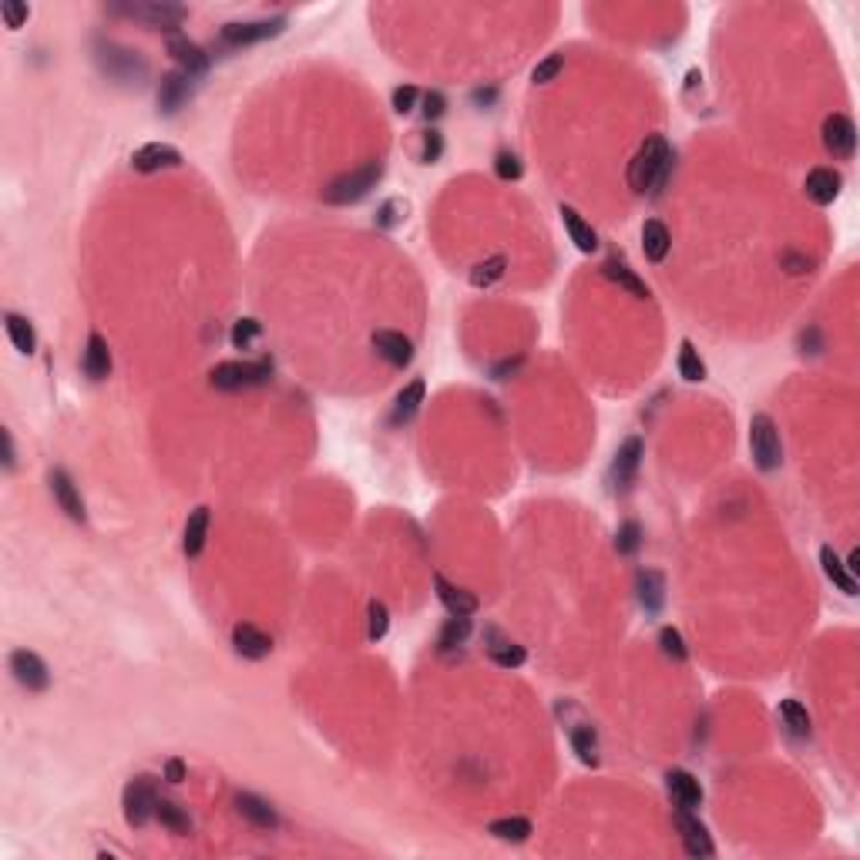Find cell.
Instances as JSON below:
<instances>
[{"instance_id":"7dc6e473","label":"cell","mask_w":860,"mask_h":860,"mask_svg":"<svg viewBox=\"0 0 860 860\" xmlns=\"http://www.w3.org/2000/svg\"><path fill=\"white\" fill-rule=\"evenodd\" d=\"M0 14H4L7 27H11V31H17V27L24 24L27 17H31V7H27V4H17V0H4V4H0Z\"/></svg>"},{"instance_id":"c3c4849f","label":"cell","mask_w":860,"mask_h":860,"mask_svg":"<svg viewBox=\"0 0 860 860\" xmlns=\"http://www.w3.org/2000/svg\"><path fill=\"white\" fill-rule=\"evenodd\" d=\"M417 98H420V91L414 85H400L394 91V111L397 114H410V111L417 108Z\"/></svg>"},{"instance_id":"e0dca14e","label":"cell","mask_w":860,"mask_h":860,"mask_svg":"<svg viewBox=\"0 0 860 860\" xmlns=\"http://www.w3.org/2000/svg\"><path fill=\"white\" fill-rule=\"evenodd\" d=\"M233 645L239 655H246V659H266L272 652V639L262 632V628L249 626V622H239V626L233 628Z\"/></svg>"},{"instance_id":"ab89813d","label":"cell","mask_w":860,"mask_h":860,"mask_svg":"<svg viewBox=\"0 0 860 860\" xmlns=\"http://www.w3.org/2000/svg\"><path fill=\"white\" fill-rule=\"evenodd\" d=\"M491 659L501 665V669H517V665H525L528 652L521 649V645H515V642H498V645H491Z\"/></svg>"},{"instance_id":"484cf974","label":"cell","mask_w":860,"mask_h":860,"mask_svg":"<svg viewBox=\"0 0 860 860\" xmlns=\"http://www.w3.org/2000/svg\"><path fill=\"white\" fill-rule=\"evenodd\" d=\"M562 222H565L568 239L575 242V249H581V252H595V249H599V235H595V229H591L589 222L581 219L572 206H562Z\"/></svg>"},{"instance_id":"52a82bcc","label":"cell","mask_w":860,"mask_h":860,"mask_svg":"<svg viewBox=\"0 0 860 860\" xmlns=\"http://www.w3.org/2000/svg\"><path fill=\"white\" fill-rule=\"evenodd\" d=\"M286 31V17H270V21H246V24H225L222 27V41L229 48H246V44H259V41H270L279 37Z\"/></svg>"},{"instance_id":"d4e9b609","label":"cell","mask_w":860,"mask_h":860,"mask_svg":"<svg viewBox=\"0 0 860 860\" xmlns=\"http://www.w3.org/2000/svg\"><path fill=\"white\" fill-rule=\"evenodd\" d=\"M235 807H239V813L246 817L249 824L262 827V830H276V827H279L276 810H272L262 797H256V793H239V797H235Z\"/></svg>"},{"instance_id":"7a4b0ae2","label":"cell","mask_w":860,"mask_h":860,"mask_svg":"<svg viewBox=\"0 0 860 860\" xmlns=\"http://www.w3.org/2000/svg\"><path fill=\"white\" fill-rule=\"evenodd\" d=\"M750 451L760 471H776L783 464V444L770 414H753L750 420Z\"/></svg>"},{"instance_id":"83f0119b","label":"cell","mask_w":860,"mask_h":860,"mask_svg":"<svg viewBox=\"0 0 860 860\" xmlns=\"http://www.w3.org/2000/svg\"><path fill=\"white\" fill-rule=\"evenodd\" d=\"M206 535H209V508H196V511L188 515V521H185L182 548L188 558L202 554V548H206Z\"/></svg>"},{"instance_id":"4dcf8cb0","label":"cell","mask_w":860,"mask_h":860,"mask_svg":"<svg viewBox=\"0 0 860 860\" xmlns=\"http://www.w3.org/2000/svg\"><path fill=\"white\" fill-rule=\"evenodd\" d=\"M605 276L612 279L615 286H622V289H628L632 296H639V299H649V286L642 283L636 272L628 270V266H622V262H605Z\"/></svg>"},{"instance_id":"f546056e","label":"cell","mask_w":860,"mask_h":860,"mask_svg":"<svg viewBox=\"0 0 860 860\" xmlns=\"http://www.w3.org/2000/svg\"><path fill=\"white\" fill-rule=\"evenodd\" d=\"M4 330H7V336H11V343L21 350V353H34L37 350V333L34 326H31V320H24V316H17V313H7L4 316Z\"/></svg>"},{"instance_id":"ac0fdd59","label":"cell","mask_w":860,"mask_h":860,"mask_svg":"<svg viewBox=\"0 0 860 860\" xmlns=\"http://www.w3.org/2000/svg\"><path fill=\"white\" fill-rule=\"evenodd\" d=\"M840 185H844V178H840V172H834V169H810L803 188H807V198H810V202L830 206V202L840 196Z\"/></svg>"},{"instance_id":"9a60e30c","label":"cell","mask_w":860,"mask_h":860,"mask_svg":"<svg viewBox=\"0 0 860 860\" xmlns=\"http://www.w3.org/2000/svg\"><path fill=\"white\" fill-rule=\"evenodd\" d=\"M676 827H679V837H682V847H686L689 857H713L716 847H713V840H709V830L692 817V810H679Z\"/></svg>"},{"instance_id":"30bf717a","label":"cell","mask_w":860,"mask_h":860,"mask_svg":"<svg viewBox=\"0 0 860 860\" xmlns=\"http://www.w3.org/2000/svg\"><path fill=\"white\" fill-rule=\"evenodd\" d=\"M124 17H135V21H145L148 27H159V31H175L182 24L188 11L178 7V4H132V7H114Z\"/></svg>"},{"instance_id":"603a6c76","label":"cell","mask_w":860,"mask_h":860,"mask_svg":"<svg viewBox=\"0 0 860 860\" xmlns=\"http://www.w3.org/2000/svg\"><path fill=\"white\" fill-rule=\"evenodd\" d=\"M636 591H639V605L645 612H659L665 602V578L655 568H642L636 575Z\"/></svg>"},{"instance_id":"ffe728a7","label":"cell","mask_w":860,"mask_h":860,"mask_svg":"<svg viewBox=\"0 0 860 860\" xmlns=\"http://www.w3.org/2000/svg\"><path fill=\"white\" fill-rule=\"evenodd\" d=\"M665 787H669L672 800L679 803V810H696V807L702 803L700 780H696L692 773H686V770H672V773L665 776Z\"/></svg>"},{"instance_id":"f5cc1de1","label":"cell","mask_w":860,"mask_h":860,"mask_svg":"<svg viewBox=\"0 0 860 860\" xmlns=\"http://www.w3.org/2000/svg\"><path fill=\"white\" fill-rule=\"evenodd\" d=\"M0 437H4V467L11 471V467H14V441H11V430H4Z\"/></svg>"},{"instance_id":"60d3db41","label":"cell","mask_w":860,"mask_h":860,"mask_svg":"<svg viewBox=\"0 0 860 860\" xmlns=\"http://www.w3.org/2000/svg\"><path fill=\"white\" fill-rule=\"evenodd\" d=\"M390 628V612L383 602H370V622H367V639L370 642H380Z\"/></svg>"},{"instance_id":"f907efd6","label":"cell","mask_w":860,"mask_h":860,"mask_svg":"<svg viewBox=\"0 0 860 860\" xmlns=\"http://www.w3.org/2000/svg\"><path fill=\"white\" fill-rule=\"evenodd\" d=\"M165 780H169V783H182V780H185V763L182 760H169V763H165Z\"/></svg>"},{"instance_id":"d590c367","label":"cell","mask_w":860,"mask_h":860,"mask_svg":"<svg viewBox=\"0 0 860 860\" xmlns=\"http://www.w3.org/2000/svg\"><path fill=\"white\" fill-rule=\"evenodd\" d=\"M155 817H159L161 827H169L172 834H188V827H192L188 813H185L175 800H159V803H155Z\"/></svg>"},{"instance_id":"5b68a950","label":"cell","mask_w":860,"mask_h":860,"mask_svg":"<svg viewBox=\"0 0 860 860\" xmlns=\"http://www.w3.org/2000/svg\"><path fill=\"white\" fill-rule=\"evenodd\" d=\"M98 61L101 68L108 71V78L122 81V85H142L148 74V64L142 61L138 54H132V50H124V48H114V44H105V41L98 44Z\"/></svg>"},{"instance_id":"f35d334b","label":"cell","mask_w":860,"mask_h":860,"mask_svg":"<svg viewBox=\"0 0 860 860\" xmlns=\"http://www.w3.org/2000/svg\"><path fill=\"white\" fill-rule=\"evenodd\" d=\"M615 548H618V554H636V552H639V548H642V525H639V521H626V525H618Z\"/></svg>"},{"instance_id":"6da1fadb","label":"cell","mask_w":860,"mask_h":860,"mask_svg":"<svg viewBox=\"0 0 860 860\" xmlns=\"http://www.w3.org/2000/svg\"><path fill=\"white\" fill-rule=\"evenodd\" d=\"M672 172V151L663 135H652L642 142L636 159L628 161V185L632 192H659Z\"/></svg>"},{"instance_id":"f6af8a7d","label":"cell","mask_w":860,"mask_h":860,"mask_svg":"<svg viewBox=\"0 0 860 860\" xmlns=\"http://www.w3.org/2000/svg\"><path fill=\"white\" fill-rule=\"evenodd\" d=\"M441 155H444V135L437 128H430L427 135H424V145H420V161H424V165H434V161H441Z\"/></svg>"},{"instance_id":"cb8c5ba5","label":"cell","mask_w":860,"mask_h":860,"mask_svg":"<svg viewBox=\"0 0 860 860\" xmlns=\"http://www.w3.org/2000/svg\"><path fill=\"white\" fill-rule=\"evenodd\" d=\"M669 249H672V235L665 229V222L645 219V225H642V252H645V259L649 262H663L669 256Z\"/></svg>"},{"instance_id":"3957f363","label":"cell","mask_w":860,"mask_h":860,"mask_svg":"<svg viewBox=\"0 0 860 860\" xmlns=\"http://www.w3.org/2000/svg\"><path fill=\"white\" fill-rule=\"evenodd\" d=\"M383 178V161H367L363 169L357 172H346L340 175L336 182L326 188V202L333 206H350V202H360L367 196L370 188H377V182Z\"/></svg>"},{"instance_id":"d6986e66","label":"cell","mask_w":860,"mask_h":860,"mask_svg":"<svg viewBox=\"0 0 860 860\" xmlns=\"http://www.w3.org/2000/svg\"><path fill=\"white\" fill-rule=\"evenodd\" d=\"M169 54H172L175 61H178V68H182L185 74H192V78L209 71V54L198 48V44H192L188 37H169Z\"/></svg>"},{"instance_id":"277c9868","label":"cell","mask_w":860,"mask_h":860,"mask_svg":"<svg viewBox=\"0 0 860 860\" xmlns=\"http://www.w3.org/2000/svg\"><path fill=\"white\" fill-rule=\"evenodd\" d=\"M272 377V363L270 360H256V363H219L212 370V387L215 390H242V387H259Z\"/></svg>"},{"instance_id":"9c48e42d","label":"cell","mask_w":860,"mask_h":860,"mask_svg":"<svg viewBox=\"0 0 860 860\" xmlns=\"http://www.w3.org/2000/svg\"><path fill=\"white\" fill-rule=\"evenodd\" d=\"M642 457H645L642 437H628V441L618 447V454H615L612 461V471H608V480H612L615 491L626 494L628 488H632V480H636V474H639V467H642Z\"/></svg>"},{"instance_id":"ba28073f","label":"cell","mask_w":860,"mask_h":860,"mask_svg":"<svg viewBox=\"0 0 860 860\" xmlns=\"http://www.w3.org/2000/svg\"><path fill=\"white\" fill-rule=\"evenodd\" d=\"M824 148L834 155V159L847 161L854 159V151H857V128H854V122H850L847 114H827L824 118Z\"/></svg>"},{"instance_id":"7c38bea8","label":"cell","mask_w":860,"mask_h":860,"mask_svg":"<svg viewBox=\"0 0 860 860\" xmlns=\"http://www.w3.org/2000/svg\"><path fill=\"white\" fill-rule=\"evenodd\" d=\"M182 165V151L165 142H148L132 155V169L135 172H161V169H178Z\"/></svg>"},{"instance_id":"44dd1931","label":"cell","mask_w":860,"mask_h":860,"mask_svg":"<svg viewBox=\"0 0 860 860\" xmlns=\"http://www.w3.org/2000/svg\"><path fill=\"white\" fill-rule=\"evenodd\" d=\"M434 585H437V595H441L444 608H447L451 615H464V618H471V615L478 612V595H471V591L451 585L444 575H434Z\"/></svg>"},{"instance_id":"b9f144b4","label":"cell","mask_w":860,"mask_h":860,"mask_svg":"<svg viewBox=\"0 0 860 860\" xmlns=\"http://www.w3.org/2000/svg\"><path fill=\"white\" fill-rule=\"evenodd\" d=\"M659 645H663V652L669 655V659H676V663H686V642H682V636H679V628L665 626L663 632H659Z\"/></svg>"},{"instance_id":"4316f807","label":"cell","mask_w":860,"mask_h":860,"mask_svg":"<svg viewBox=\"0 0 860 860\" xmlns=\"http://www.w3.org/2000/svg\"><path fill=\"white\" fill-rule=\"evenodd\" d=\"M820 565H824V575L830 578V581H834V585L844 591V595H857V578L850 575L847 565L840 562V554H837L830 544H824V548H820Z\"/></svg>"},{"instance_id":"4fadbf2b","label":"cell","mask_w":860,"mask_h":860,"mask_svg":"<svg viewBox=\"0 0 860 860\" xmlns=\"http://www.w3.org/2000/svg\"><path fill=\"white\" fill-rule=\"evenodd\" d=\"M48 484H50V494H54V501H58V508H61L64 515L71 517V521H85L87 511H85V501H81V494H78V488H74V480L68 471H61V467H54L48 474Z\"/></svg>"},{"instance_id":"8992f818","label":"cell","mask_w":860,"mask_h":860,"mask_svg":"<svg viewBox=\"0 0 860 860\" xmlns=\"http://www.w3.org/2000/svg\"><path fill=\"white\" fill-rule=\"evenodd\" d=\"M155 787H151V776H138L132 780L122 793V807H124V820L128 827H145L151 817H155Z\"/></svg>"},{"instance_id":"2e32d148","label":"cell","mask_w":860,"mask_h":860,"mask_svg":"<svg viewBox=\"0 0 860 860\" xmlns=\"http://www.w3.org/2000/svg\"><path fill=\"white\" fill-rule=\"evenodd\" d=\"M373 350L380 353L390 367H397V370H404L410 360H414V343L407 340L404 333H397V330H377L373 336Z\"/></svg>"},{"instance_id":"7bdbcfd3","label":"cell","mask_w":860,"mask_h":860,"mask_svg":"<svg viewBox=\"0 0 860 860\" xmlns=\"http://www.w3.org/2000/svg\"><path fill=\"white\" fill-rule=\"evenodd\" d=\"M562 68H565V54H552V58H544L541 64H535L531 81H535V85H548V81H554V78L562 74Z\"/></svg>"},{"instance_id":"1f68e13d","label":"cell","mask_w":860,"mask_h":860,"mask_svg":"<svg viewBox=\"0 0 860 860\" xmlns=\"http://www.w3.org/2000/svg\"><path fill=\"white\" fill-rule=\"evenodd\" d=\"M572 746H575L578 760L585 766H599V736L591 726H575L572 729Z\"/></svg>"},{"instance_id":"8fae6325","label":"cell","mask_w":860,"mask_h":860,"mask_svg":"<svg viewBox=\"0 0 860 860\" xmlns=\"http://www.w3.org/2000/svg\"><path fill=\"white\" fill-rule=\"evenodd\" d=\"M11 672L14 679L24 689H31V692H41V689H48L50 682V672H48V665H44V659H41L37 652H27V649H17L11 655Z\"/></svg>"},{"instance_id":"74e56055","label":"cell","mask_w":860,"mask_h":860,"mask_svg":"<svg viewBox=\"0 0 860 860\" xmlns=\"http://www.w3.org/2000/svg\"><path fill=\"white\" fill-rule=\"evenodd\" d=\"M504 266H508V259H504V256L484 259V262H478V266L471 270V283H474V286H491V283H498V279L504 276Z\"/></svg>"},{"instance_id":"5bb4252c","label":"cell","mask_w":860,"mask_h":860,"mask_svg":"<svg viewBox=\"0 0 860 860\" xmlns=\"http://www.w3.org/2000/svg\"><path fill=\"white\" fill-rule=\"evenodd\" d=\"M192 81H196V78L185 74V71H172V74L161 78V87H159V111L161 114H175L182 105H188L192 91H196Z\"/></svg>"},{"instance_id":"816d5d0a","label":"cell","mask_w":860,"mask_h":860,"mask_svg":"<svg viewBox=\"0 0 860 860\" xmlns=\"http://www.w3.org/2000/svg\"><path fill=\"white\" fill-rule=\"evenodd\" d=\"M394 209H400V202H397V198H394V202H387V206H383V209H380V219H377V222H380V225H387V229H390V225H394V222H397Z\"/></svg>"},{"instance_id":"681fc988","label":"cell","mask_w":860,"mask_h":860,"mask_svg":"<svg viewBox=\"0 0 860 860\" xmlns=\"http://www.w3.org/2000/svg\"><path fill=\"white\" fill-rule=\"evenodd\" d=\"M444 111H447V98H444L441 91H427V95H424V118L434 122V118H441Z\"/></svg>"},{"instance_id":"ee69618b","label":"cell","mask_w":860,"mask_h":860,"mask_svg":"<svg viewBox=\"0 0 860 860\" xmlns=\"http://www.w3.org/2000/svg\"><path fill=\"white\" fill-rule=\"evenodd\" d=\"M259 333H262V326L256 320H239L233 326V346L235 350H249Z\"/></svg>"},{"instance_id":"bcb514c9","label":"cell","mask_w":860,"mask_h":860,"mask_svg":"<svg viewBox=\"0 0 860 860\" xmlns=\"http://www.w3.org/2000/svg\"><path fill=\"white\" fill-rule=\"evenodd\" d=\"M494 172H498V178H504V182H515V178H521V161H517V155H511V151H498Z\"/></svg>"},{"instance_id":"f1b7e54d","label":"cell","mask_w":860,"mask_h":860,"mask_svg":"<svg viewBox=\"0 0 860 860\" xmlns=\"http://www.w3.org/2000/svg\"><path fill=\"white\" fill-rule=\"evenodd\" d=\"M424 394H427V387H424V380H414L407 383L404 390L397 394L394 400V414H390V420L394 424H400V420H410L414 414L420 410V404H424Z\"/></svg>"},{"instance_id":"8d00e7d4","label":"cell","mask_w":860,"mask_h":860,"mask_svg":"<svg viewBox=\"0 0 860 860\" xmlns=\"http://www.w3.org/2000/svg\"><path fill=\"white\" fill-rule=\"evenodd\" d=\"M467 636H471V618H464V615H451L447 626L441 628V636H437V645L447 652V649H454V645H464Z\"/></svg>"},{"instance_id":"e575fe53","label":"cell","mask_w":860,"mask_h":860,"mask_svg":"<svg viewBox=\"0 0 860 860\" xmlns=\"http://www.w3.org/2000/svg\"><path fill=\"white\" fill-rule=\"evenodd\" d=\"M488 830H491L498 840L521 844V840H528L531 837V820H525V817H504V820H494Z\"/></svg>"},{"instance_id":"836d02e7","label":"cell","mask_w":860,"mask_h":860,"mask_svg":"<svg viewBox=\"0 0 860 860\" xmlns=\"http://www.w3.org/2000/svg\"><path fill=\"white\" fill-rule=\"evenodd\" d=\"M679 377L689 383H702L706 380V363L700 360V353H696V346L689 343V340H682V346H679Z\"/></svg>"},{"instance_id":"d6a6232c","label":"cell","mask_w":860,"mask_h":860,"mask_svg":"<svg viewBox=\"0 0 860 860\" xmlns=\"http://www.w3.org/2000/svg\"><path fill=\"white\" fill-rule=\"evenodd\" d=\"M780 716H783V723H787V729L793 736H810V713H807L803 702L783 700L780 702Z\"/></svg>"},{"instance_id":"7402d4cb","label":"cell","mask_w":860,"mask_h":860,"mask_svg":"<svg viewBox=\"0 0 860 860\" xmlns=\"http://www.w3.org/2000/svg\"><path fill=\"white\" fill-rule=\"evenodd\" d=\"M81 367H85V373L91 380H105L111 373V350H108V340H105L101 333H91V336H87Z\"/></svg>"}]
</instances>
